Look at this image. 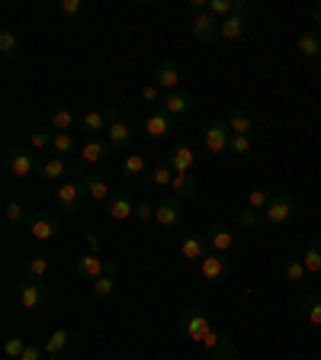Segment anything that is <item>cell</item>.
Wrapping results in <instances>:
<instances>
[{
  "instance_id": "cell-1",
  "label": "cell",
  "mask_w": 321,
  "mask_h": 360,
  "mask_svg": "<svg viewBox=\"0 0 321 360\" xmlns=\"http://www.w3.org/2000/svg\"><path fill=\"white\" fill-rule=\"evenodd\" d=\"M4 167H7L10 177L26 180L30 174H36V171H39V155L30 148V145L7 142V145H4Z\"/></svg>"
},
{
  "instance_id": "cell-2",
  "label": "cell",
  "mask_w": 321,
  "mask_h": 360,
  "mask_svg": "<svg viewBox=\"0 0 321 360\" xmlns=\"http://www.w3.org/2000/svg\"><path fill=\"white\" fill-rule=\"evenodd\" d=\"M177 322H180V328L187 331L190 341H196V345H202V341L212 335V325H209V319H206V312H202L199 306H187L183 312H180Z\"/></svg>"
},
{
  "instance_id": "cell-3",
  "label": "cell",
  "mask_w": 321,
  "mask_h": 360,
  "mask_svg": "<svg viewBox=\"0 0 321 360\" xmlns=\"http://www.w3.org/2000/svg\"><path fill=\"white\" fill-rule=\"evenodd\" d=\"M74 270H77V277H84V280H100V277H106V274H112V277H116L119 264H116V261H106V257H100L97 251H87V255L77 257Z\"/></svg>"
},
{
  "instance_id": "cell-4",
  "label": "cell",
  "mask_w": 321,
  "mask_h": 360,
  "mask_svg": "<svg viewBox=\"0 0 321 360\" xmlns=\"http://www.w3.org/2000/svg\"><path fill=\"white\" fill-rule=\"evenodd\" d=\"M228 142H232V129L225 120H209L202 129V148L209 155H228Z\"/></svg>"
},
{
  "instance_id": "cell-5",
  "label": "cell",
  "mask_w": 321,
  "mask_h": 360,
  "mask_svg": "<svg viewBox=\"0 0 321 360\" xmlns=\"http://www.w3.org/2000/svg\"><path fill=\"white\" fill-rule=\"evenodd\" d=\"M84 200H87V193H84L81 180H65V184H58V190H55V202H58V210L65 212V216H77Z\"/></svg>"
},
{
  "instance_id": "cell-6",
  "label": "cell",
  "mask_w": 321,
  "mask_h": 360,
  "mask_svg": "<svg viewBox=\"0 0 321 360\" xmlns=\"http://www.w3.org/2000/svg\"><path fill=\"white\" fill-rule=\"evenodd\" d=\"M232 274V261H228V255H206L199 261V277L206 280V283H225V277Z\"/></svg>"
},
{
  "instance_id": "cell-7",
  "label": "cell",
  "mask_w": 321,
  "mask_h": 360,
  "mask_svg": "<svg viewBox=\"0 0 321 360\" xmlns=\"http://www.w3.org/2000/svg\"><path fill=\"white\" fill-rule=\"evenodd\" d=\"M292 216H296V196L283 193V196H273L270 200V206L263 210V219H267V225H286L292 222Z\"/></svg>"
},
{
  "instance_id": "cell-8",
  "label": "cell",
  "mask_w": 321,
  "mask_h": 360,
  "mask_svg": "<svg viewBox=\"0 0 321 360\" xmlns=\"http://www.w3.org/2000/svg\"><path fill=\"white\" fill-rule=\"evenodd\" d=\"M26 229H30V235L36 241H52V238H58V232H61V225H58V219L52 216V212H32V219L26 222Z\"/></svg>"
},
{
  "instance_id": "cell-9",
  "label": "cell",
  "mask_w": 321,
  "mask_h": 360,
  "mask_svg": "<svg viewBox=\"0 0 321 360\" xmlns=\"http://www.w3.org/2000/svg\"><path fill=\"white\" fill-rule=\"evenodd\" d=\"M218 22H222V20H216V16L206 10V13H196L193 16V26H190V32H193V39L199 45H216L218 42Z\"/></svg>"
},
{
  "instance_id": "cell-10",
  "label": "cell",
  "mask_w": 321,
  "mask_h": 360,
  "mask_svg": "<svg viewBox=\"0 0 321 360\" xmlns=\"http://www.w3.org/2000/svg\"><path fill=\"white\" fill-rule=\"evenodd\" d=\"M155 222L161 225V229H177L180 222H183V206H180L177 196H164V200L157 202V210H155Z\"/></svg>"
},
{
  "instance_id": "cell-11",
  "label": "cell",
  "mask_w": 321,
  "mask_h": 360,
  "mask_svg": "<svg viewBox=\"0 0 321 360\" xmlns=\"http://www.w3.org/2000/svg\"><path fill=\"white\" fill-rule=\"evenodd\" d=\"M202 351L209 354L212 360H235V341H232V335L212 328V335L202 341Z\"/></svg>"
},
{
  "instance_id": "cell-12",
  "label": "cell",
  "mask_w": 321,
  "mask_h": 360,
  "mask_svg": "<svg viewBox=\"0 0 321 360\" xmlns=\"http://www.w3.org/2000/svg\"><path fill=\"white\" fill-rule=\"evenodd\" d=\"M16 292H20V306L22 309H45V306H48V286H45V283L22 280V283L16 286Z\"/></svg>"
},
{
  "instance_id": "cell-13",
  "label": "cell",
  "mask_w": 321,
  "mask_h": 360,
  "mask_svg": "<svg viewBox=\"0 0 321 360\" xmlns=\"http://www.w3.org/2000/svg\"><path fill=\"white\" fill-rule=\"evenodd\" d=\"M171 132H173V120L167 116L164 110H161V106H157V110H151L148 116H145V135H148V139H155V142H164Z\"/></svg>"
},
{
  "instance_id": "cell-14",
  "label": "cell",
  "mask_w": 321,
  "mask_h": 360,
  "mask_svg": "<svg viewBox=\"0 0 321 360\" xmlns=\"http://www.w3.org/2000/svg\"><path fill=\"white\" fill-rule=\"evenodd\" d=\"M206 255H212V248H209V241H206V232H196V235H187V238L180 241V257L183 261H190V264H199Z\"/></svg>"
},
{
  "instance_id": "cell-15",
  "label": "cell",
  "mask_w": 321,
  "mask_h": 360,
  "mask_svg": "<svg viewBox=\"0 0 321 360\" xmlns=\"http://www.w3.org/2000/svg\"><path fill=\"white\" fill-rule=\"evenodd\" d=\"M161 110L167 112V116H187V112L196 110V97L190 94V90H173V94H167L164 103H161Z\"/></svg>"
},
{
  "instance_id": "cell-16",
  "label": "cell",
  "mask_w": 321,
  "mask_h": 360,
  "mask_svg": "<svg viewBox=\"0 0 321 360\" xmlns=\"http://www.w3.org/2000/svg\"><path fill=\"white\" fill-rule=\"evenodd\" d=\"M110 158H112V145L106 142V139H87V142L81 145V161H87L90 167L106 165Z\"/></svg>"
},
{
  "instance_id": "cell-17",
  "label": "cell",
  "mask_w": 321,
  "mask_h": 360,
  "mask_svg": "<svg viewBox=\"0 0 321 360\" xmlns=\"http://www.w3.org/2000/svg\"><path fill=\"white\" fill-rule=\"evenodd\" d=\"M106 142L112 145V151H129V148L135 145V132H132V126H129L126 120L110 122V129H106Z\"/></svg>"
},
{
  "instance_id": "cell-18",
  "label": "cell",
  "mask_w": 321,
  "mask_h": 360,
  "mask_svg": "<svg viewBox=\"0 0 321 360\" xmlns=\"http://www.w3.org/2000/svg\"><path fill=\"white\" fill-rule=\"evenodd\" d=\"M206 241H209V248L216 251V255H228V251L235 248L232 229H228V225H222V222H212L209 229H206Z\"/></svg>"
},
{
  "instance_id": "cell-19",
  "label": "cell",
  "mask_w": 321,
  "mask_h": 360,
  "mask_svg": "<svg viewBox=\"0 0 321 360\" xmlns=\"http://www.w3.org/2000/svg\"><path fill=\"white\" fill-rule=\"evenodd\" d=\"M39 180H67V161L58 155H39Z\"/></svg>"
},
{
  "instance_id": "cell-20",
  "label": "cell",
  "mask_w": 321,
  "mask_h": 360,
  "mask_svg": "<svg viewBox=\"0 0 321 360\" xmlns=\"http://www.w3.org/2000/svg\"><path fill=\"white\" fill-rule=\"evenodd\" d=\"M164 161L171 165L173 174H187V171H193L196 167V151L190 148V145H173V148L167 151Z\"/></svg>"
},
{
  "instance_id": "cell-21",
  "label": "cell",
  "mask_w": 321,
  "mask_h": 360,
  "mask_svg": "<svg viewBox=\"0 0 321 360\" xmlns=\"http://www.w3.org/2000/svg\"><path fill=\"white\" fill-rule=\"evenodd\" d=\"M155 84L164 90V94H173V90H180V87H177V84H180V68H177V61H173V58H164V61H161V65L155 68Z\"/></svg>"
},
{
  "instance_id": "cell-22",
  "label": "cell",
  "mask_w": 321,
  "mask_h": 360,
  "mask_svg": "<svg viewBox=\"0 0 321 360\" xmlns=\"http://www.w3.org/2000/svg\"><path fill=\"white\" fill-rule=\"evenodd\" d=\"M106 216L116 219V222H126V219H135V200L129 193H116L106 202Z\"/></svg>"
},
{
  "instance_id": "cell-23",
  "label": "cell",
  "mask_w": 321,
  "mask_h": 360,
  "mask_svg": "<svg viewBox=\"0 0 321 360\" xmlns=\"http://www.w3.org/2000/svg\"><path fill=\"white\" fill-rule=\"evenodd\" d=\"M81 184H84V193H87V200H93L97 206H106V202H110V184H106L100 174L90 171L87 177L81 180Z\"/></svg>"
},
{
  "instance_id": "cell-24",
  "label": "cell",
  "mask_w": 321,
  "mask_h": 360,
  "mask_svg": "<svg viewBox=\"0 0 321 360\" xmlns=\"http://www.w3.org/2000/svg\"><path fill=\"white\" fill-rule=\"evenodd\" d=\"M148 171H151L148 158L138 155V151H132V155L122 158V177L126 180H148Z\"/></svg>"
},
{
  "instance_id": "cell-25",
  "label": "cell",
  "mask_w": 321,
  "mask_h": 360,
  "mask_svg": "<svg viewBox=\"0 0 321 360\" xmlns=\"http://www.w3.org/2000/svg\"><path fill=\"white\" fill-rule=\"evenodd\" d=\"M173 196H177L180 202L183 200H193L196 193H199V177H196V171H187V174H173Z\"/></svg>"
},
{
  "instance_id": "cell-26",
  "label": "cell",
  "mask_w": 321,
  "mask_h": 360,
  "mask_svg": "<svg viewBox=\"0 0 321 360\" xmlns=\"http://www.w3.org/2000/svg\"><path fill=\"white\" fill-rule=\"evenodd\" d=\"M81 129L90 135V139H100V135H106V129H110V120H106V112L90 110L81 116Z\"/></svg>"
},
{
  "instance_id": "cell-27",
  "label": "cell",
  "mask_w": 321,
  "mask_h": 360,
  "mask_svg": "<svg viewBox=\"0 0 321 360\" xmlns=\"http://www.w3.org/2000/svg\"><path fill=\"white\" fill-rule=\"evenodd\" d=\"M244 32H247L244 16H228V20L218 22V39H225V42H238V39H244Z\"/></svg>"
},
{
  "instance_id": "cell-28",
  "label": "cell",
  "mask_w": 321,
  "mask_h": 360,
  "mask_svg": "<svg viewBox=\"0 0 321 360\" xmlns=\"http://www.w3.org/2000/svg\"><path fill=\"white\" fill-rule=\"evenodd\" d=\"M4 216H7V222H10V225L30 222V219H32L30 202H26V200H7V206H4Z\"/></svg>"
},
{
  "instance_id": "cell-29",
  "label": "cell",
  "mask_w": 321,
  "mask_h": 360,
  "mask_svg": "<svg viewBox=\"0 0 321 360\" xmlns=\"http://www.w3.org/2000/svg\"><path fill=\"white\" fill-rule=\"evenodd\" d=\"M238 225L244 229V232H251V235H261L263 225H267V219H263L261 210H251V206H244V210H241V216H238Z\"/></svg>"
},
{
  "instance_id": "cell-30",
  "label": "cell",
  "mask_w": 321,
  "mask_h": 360,
  "mask_svg": "<svg viewBox=\"0 0 321 360\" xmlns=\"http://www.w3.org/2000/svg\"><path fill=\"white\" fill-rule=\"evenodd\" d=\"M74 122H81V120H77L71 110H65V106H55V110L48 112V126H52L55 132H71Z\"/></svg>"
},
{
  "instance_id": "cell-31",
  "label": "cell",
  "mask_w": 321,
  "mask_h": 360,
  "mask_svg": "<svg viewBox=\"0 0 321 360\" xmlns=\"http://www.w3.org/2000/svg\"><path fill=\"white\" fill-rule=\"evenodd\" d=\"M48 270H52V264H48V257L42 255H32L30 264H26V274H22V280H32V283H42L45 277H48Z\"/></svg>"
},
{
  "instance_id": "cell-32",
  "label": "cell",
  "mask_w": 321,
  "mask_h": 360,
  "mask_svg": "<svg viewBox=\"0 0 321 360\" xmlns=\"http://www.w3.org/2000/svg\"><path fill=\"white\" fill-rule=\"evenodd\" d=\"M52 142H55V129L52 126H32L30 129V148L32 151L52 148Z\"/></svg>"
},
{
  "instance_id": "cell-33",
  "label": "cell",
  "mask_w": 321,
  "mask_h": 360,
  "mask_svg": "<svg viewBox=\"0 0 321 360\" xmlns=\"http://www.w3.org/2000/svg\"><path fill=\"white\" fill-rule=\"evenodd\" d=\"M20 52H22L20 36L13 32V26H4V30H0V55H4V58H16Z\"/></svg>"
},
{
  "instance_id": "cell-34",
  "label": "cell",
  "mask_w": 321,
  "mask_h": 360,
  "mask_svg": "<svg viewBox=\"0 0 321 360\" xmlns=\"http://www.w3.org/2000/svg\"><path fill=\"white\" fill-rule=\"evenodd\" d=\"M299 52L306 55V58H321V32L318 30H308L299 36Z\"/></svg>"
},
{
  "instance_id": "cell-35",
  "label": "cell",
  "mask_w": 321,
  "mask_h": 360,
  "mask_svg": "<svg viewBox=\"0 0 321 360\" xmlns=\"http://www.w3.org/2000/svg\"><path fill=\"white\" fill-rule=\"evenodd\" d=\"M251 126H254V120H251V112L247 110L228 112V129H232V135H251Z\"/></svg>"
},
{
  "instance_id": "cell-36",
  "label": "cell",
  "mask_w": 321,
  "mask_h": 360,
  "mask_svg": "<svg viewBox=\"0 0 321 360\" xmlns=\"http://www.w3.org/2000/svg\"><path fill=\"white\" fill-rule=\"evenodd\" d=\"M77 151V139L71 132H55V142H52V155H58V158H71Z\"/></svg>"
},
{
  "instance_id": "cell-37",
  "label": "cell",
  "mask_w": 321,
  "mask_h": 360,
  "mask_svg": "<svg viewBox=\"0 0 321 360\" xmlns=\"http://www.w3.org/2000/svg\"><path fill=\"white\" fill-rule=\"evenodd\" d=\"M302 264H306V274H321V235L318 238H312V245L306 248Z\"/></svg>"
},
{
  "instance_id": "cell-38",
  "label": "cell",
  "mask_w": 321,
  "mask_h": 360,
  "mask_svg": "<svg viewBox=\"0 0 321 360\" xmlns=\"http://www.w3.org/2000/svg\"><path fill=\"white\" fill-rule=\"evenodd\" d=\"M148 180L155 184V187H171V184H173L171 165H167V161H155V165H151V171H148Z\"/></svg>"
},
{
  "instance_id": "cell-39",
  "label": "cell",
  "mask_w": 321,
  "mask_h": 360,
  "mask_svg": "<svg viewBox=\"0 0 321 360\" xmlns=\"http://www.w3.org/2000/svg\"><path fill=\"white\" fill-rule=\"evenodd\" d=\"M67 341H71V335H67L65 328L52 331V335H48V341H45V357H58V354L67 347Z\"/></svg>"
},
{
  "instance_id": "cell-40",
  "label": "cell",
  "mask_w": 321,
  "mask_h": 360,
  "mask_svg": "<svg viewBox=\"0 0 321 360\" xmlns=\"http://www.w3.org/2000/svg\"><path fill=\"white\" fill-rule=\"evenodd\" d=\"M302 309H306V319L318 328V335H321V296L318 292H312V296H306L302 300Z\"/></svg>"
},
{
  "instance_id": "cell-41",
  "label": "cell",
  "mask_w": 321,
  "mask_h": 360,
  "mask_svg": "<svg viewBox=\"0 0 321 360\" xmlns=\"http://www.w3.org/2000/svg\"><path fill=\"white\" fill-rule=\"evenodd\" d=\"M112 292H116V277H112V274L93 280V296H97V300H110Z\"/></svg>"
},
{
  "instance_id": "cell-42",
  "label": "cell",
  "mask_w": 321,
  "mask_h": 360,
  "mask_svg": "<svg viewBox=\"0 0 321 360\" xmlns=\"http://www.w3.org/2000/svg\"><path fill=\"white\" fill-rule=\"evenodd\" d=\"M283 277L289 280V283H299V280L306 277V264H302V257H292V261H286Z\"/></svg>"
},
{
  "instance_id": "cell-43",
  "label": "cell",
  "mask_w": 321,
  "mask_h": 360,
  "mask_svg": "<svg viewBox=\"0 0 321 360\" xmlns=\"http://www.w3.org/2000/svg\"><path fill=\"white\" fill-rule=\"evenodd\" d=\"M209 13L216 20H228L235 16V0H209Z\"/></svg>"
},
{
  "instance_id": "cell-44",
  "label": "cell",
  "mask_w": 321,
  "mask_h": 360,
  "mask_svg": "<svg viewBox=\"0 0 321 360\" xmlns=\"http://www.w3.org/2000/svg\"><path fill=\"white\" fill-rule=\"evenodd\" d=\"M270 200H273V196H270L267 190H261V187H254L251 193H247V206H251V210H261V212L270 206Z\"/></svg>"
},
{
  "instance_id": "cell-45",
  "label": "cell",
  "mask_w": 321,
  "mask_h": 360,
  "mask_svg": "<svg viewBox=\"0 0 321 360\" xmlns=\"http://www.w3.org/2000/svg\"><path fill=\"white\" fill-rule=\"evenodd\" d=\"M26 347H30V345H26V341H22L20 335H16V338H7V341H4V354H7L10 360H20Z\"/></svg>"
},
{
  "instance_id": "cell-46",
  "label": "cell",
  "mask_w": 321,
  "mask_h": 360,
  "mask_svg": "<svg viewBox=\"0 0 321 360\" xmlns=\"http://www.w3.org/2000/svg\"><path fill=\"white\" fill-rule=\"evenodd\" d=\"M87 174H90L87 161H81V158H71V161H67V180H84Z\"/></svg>"
},
{
  "instance_id": "cell-47",
  "label": "cell",
  "mask_w": 321,
  "mask_h": 360,
  "mask_svg": "<svg viewBox=\"0 0 321 360\" xmlns=\"http://www.w3.org/2000/svg\"><path fill=\"white\" fill-rule=\"evenodd\" d=\"M164 97H167V94L157 87V84H145V87H142V100H145V103L161 106V103H164Z\"/></svg>"
},
{
  "instance_id": "cell-48",
  "label": "cell",
  "mask_w": 321,
  "mask_h": 360,
  "mask_svg": "<svg viewBox=\"0 0 321 360\" xmlns=\"http://www.w3.org/2000/svg\"><path fill=\"white\" fill-rule=\"evenodd\" d=\"M155 210H157V202L138 200L135 202V219H138V222H151V219H155Z\"/></svg>"
},
{
  "instance_id": "cell-49",
  "label": "cell",
  "mask_w": 321,
  "mask_h": 360,
  "mask_svg": "<svg viewBox=\"0 0 321 360\" xmlns=\"http://www.w3.org/2000/svg\"><path fill=\"white\" fill-rule=\"evenodd\" d=\"M247 151H251V135H232L228 155H247Z\"/></svg>"
},
{
  "instance_id": "cell-50",
  "label": "cell",
  "mask_w": 321,
  "mask_h": 360,
  "mask_svg": "<svg viewBox=\"0 0 321 360\" xmlns=\"http://www.w3.org/2000/svg\"><path fill=\"white\" fill-rule=\"evenodd\" d=\"M58 10L65 16H81L84 13V0H58Z\"/></svg>"
},
{
  "instance_id": "cell-51",
  "label": "cell",
  "mask_w": 321,
  "mask_h": 360,
  "mask_svg": "<svg viewBox=\"0 0 321 360\" xmlns=\"http://www.w3.org/2000/svg\"><path fill=\"white\" fill-rule=\"evenodd\" d=\"M235 16H244V20H251V16H254L251 0H235Z\"/></svg>"
},
{
  "instance_id": "cell-52",
  "label": "cell",
  "mask_w": 321,
  "mask_h": 360,
  "mask_svg": "<svg viewBox=\"0 0 321 360\" xmlns=\"http://www.w3.org/2000/svg\"><path fill=\"white\" fill-rule=\"evenodd\" d=\"M42 354H45V347L30 345V347H26V351H22V357H20V360H42Z\"/></svg>"
},
{
  "instance_id": "cell-53",
  "label": "cell",
  "mask_w": 321,
  "mask_h": 360,
  "mask_svg": "<svg viewBox=\"0 0 321 360\" xmlns=\"http://www.w3.org/2000/svg\"><path fill=\"white\" fill-rule=\"evenodd\" d=\"M106 120H110V122H116V120H122V116H119V106H106Z\"/></svg>"
},
{
  "instance_id": "cell-54",
  "label": "cell",
  "mask_w": 321,
  "mask_h": 360,
  "mask_svg": "<svg viewBox=\"0 0 321 360\" xmlns=\"http://www.w3.org/2000/svg\"><path fill=\"white\" fill-rule=\"evenodd\" d=\"M312 22H315V26H321V4H318V7H312Z\"/></svg>"
},
{
  "instance_id": "cell-55",
  "label": "cell",
  "mask_w": 321,
  "mask_h": 360,
  "mask_svg": "<svg viewBox=\"0 0 321 360\" xmlns=\"http://www.w3.org/2000/svg\"><path fill=\"white\" fill-rule=\"evenodd\" d=\"M318 75H321V58H318Z\"/></svg>"
},
{
  "instance_id": "cell-56",
  "label": "cell",
  "mask_w": 321,
  "mask_h": 360,
  "mask_svg": "<svg viewBox=\"0 0 321 360\" xmlns=\"http://www.w3.org/2000/svg\"><path fill=\"white\" fill-rule=\"evenodd\" d=\"M318 174H321V167H318Z\"/></svg>"
},
{
  "instance_id": "cell-57",
  "label": "cell",
  "mask_w": 321,
  "mask_h": 360,
  "mask_svg": "<svg viewBox=\"0 0 321 360\" xmlns=\"http://www.w3.org/2000/svg\"><path fill=\"white\" fill-rule=\"evenodd\" d=\"M318 338H321V335H318Z\"/></svg>"
}]
</instances>
